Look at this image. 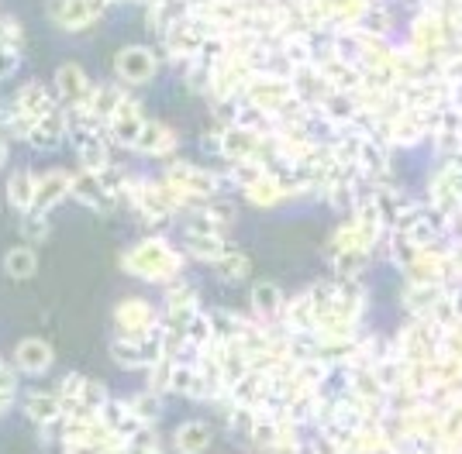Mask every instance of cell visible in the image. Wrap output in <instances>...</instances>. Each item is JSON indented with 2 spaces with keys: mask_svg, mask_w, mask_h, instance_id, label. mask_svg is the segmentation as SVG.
<instances>
[{
  "mask_svg": "<svg viewBox=\"0 0 462 454\" xmlns=\"http://www.w3.org/2000/svg\"><path fill=\"white\" fill-rule=\"evenodd\" d=\"M117 73L125 76L128 83H142L152 76V52L145 49H128L125 56H117Z\"/></svg>",
  "mask_w": 462,
  "mask_h": 454,
  "instance_id": "1",
  "label": "cell"
}]
</instances>
